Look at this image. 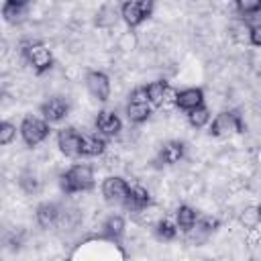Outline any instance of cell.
<instances>
[{
    "instance_id": "obj_19",
    "label": "cell",
    "mask_w": 261,
    "mask_h": 261,
    "mask_svg": "<svg viewBox=\"0 0 261 261\" xmlns=\"http://www.w3.org/2000/svg\"><path fill=\"white\" fill-rule=\"evenodd\" d=\"M102 228H104V237H106V239L118 241V239L124 234V218L118 216V214H114V216H110V218L104 222Z\"/></svg>"
},
{
    "instance_id": "obj_20",
    "label": "cell",
    "mask_w": 261,
    "mask_h": 261,
    "mask_svg": "<svg viewBox=\"0 0 261 261\" xmlns=\"http://www.w3.org/2000/svg\"><path fill=\"white\" fill-rule=\"evenodd\" d=\"M126 116H128L130 122H137V124L139 122H145L151 116V106L149 104H133V102H128Z\"/></svg>"
},
{
    "instance_id": "obj_21",
    "label": "cell",
    "mask_w": 261,
    "mask_h": 261,
    "mask_svg": "<svg viewBox=\"0 0 261 261\" xmlns=\"http://www.w3.org/2000/svg\"><path fill=\"white\" fill-rule=\"evenodd\" d=\"M188 120H190V124H192V126L200 128V126H204V124L210 120V110H208L206 106H200V108H196V110L188 112Z\"/></svg>"
},
{
    "instance_id": "obj_29",
    "label": "cell",
    "mask_w": 261,
    "mask_h": 261,
    "mask_svg": "<svg viewBox=\"0 0 261 261\" xmlns=\"http://www.w3.org/2000/svg\"><path fill=\"white\" fill-rule=\"evenodd\" d=\"M257 212H259V218H261V204L257 206Z\"/></svg>"
},
{
    "instance_id": "obj_14",
    "label": "cell",
    "mask_w": 261,
    "mask_h": 261,
    "mask_svg": "<svg viewBox=\"0 0 261 261\" xmlns=\"http://www.w3.org/2000/svg\"><path fill=\"white\" fill-rule=\"evenodd\" d=\"M151 204V198H149V192L143 188V186H130L128 190V198L124 202L126 208H133V210H143Z\"/></svg>"
},
{
    "instance_id": "obj_8",
    "label": "cell",
    "mask_w": 261,
    "mask_h": 261,
    "mask_svg": "<svg viewBox=\"0 0 261 261\" xmlns=\"http://www.w3.org/2000/svg\"><path fill=\"white\" fill-rule=\"evenodd\" d=\"M86 88H88V92L96 98V100H108V96H110V80H108V75L106 73H102V71H90L88 75H86Z\"/></svg>"
},
{
    "instance_id": "obj_9",
    "label": "cell",
    "mask_w": 261,
    "mask_h": 261,
    "mask_svg": "<svg viewBox=\"0 0 261 261\" xmlns=\"http://www.w3.org/2000/svg\"><path fill=\"white\" fill-rule=\"evenodd\" d=\"M175 104L186 110V112H192L200 106H204V92L200 88H186V90H179L177 96H175Z\"/></svg>"
},
{
    "instance_id": "obj_17",
    "label": "cell",
    "mask_w": 261,
    "mask_h": 261,
    "mask_svg": "<svg viewBox=\"0 0 261 261\" xmlns=\"http://www.w3.org/2000/svg\"><path fill=\"white\" fill-rule=\"evenodd\" d=\"M27 2H22V0H8V2H4L2 4V16H4V20L6 22H16V20H20L22 16H24V12H27Z\"/></svg>"
},
{
    "instance_id": "obj_22",
    "label": "cell",
    "mask_w": 261,
    "mask_h": 261,
    "mask_svg": "<svg viewBox=\"0 0 261 261\" xmlns=\"http://www.w3.org/2000/svg\"><path fill=\"white\" fill-rule=\"evenodd\" d=\"M234 6L241 16H253V14L261 12V0H239Z\"/></svg>"
},
{
    "instance_id": "obj_3",
    "label": "cell",
    "mask_w": 261,
    "mask_h": 261,
    "mask_svg": "<svg viewBox=\"0 0 261 261\" xmlns=\"http://www.w3.org/2000/svg\"><path fill=\"white\" fill-rule=\"evenodd\" d=\"M22 55L35 67L37 73H43L53 65V55H51L49 47L43 45V43H24L22 45Z\"/></svg>"
},
{
    "instance_id": "obj_4",
    "label": "cell",
    "mask_w": 261,
    "mask_h": 261,
    "mask_svg": "<svg viewBox=\"0 0 261 261\" xmlns=\"http://www.w3.org/2000/svg\"><path fill=\"white\" fill-rule=\"evenodd\" d=\"M153 12V2L151 0H133L124 2L120 6V16L128 27H139L143 20H147Z\"/></svg>"
},
{
    "instance_id": "obj_6",
    "label": "cell",
    "mask_w": 261,
    "mask_h": 261,
    "mask_svg": "<svg viewBox=\"0 0 261 261\" xmlns=\"http://www.w3.org/2000/svg\"><path fill=\"white\" fill-rule=\"evenodd\" d=\"M82 143H84V137L71 126L61 128L57 135V145H59L61 153L67 157H80L82 155Z\"/></svg>"
},
{
    "instance_id": "obj_5",
    "label": "cell",
    "mask_w": 261,
    "mask_h": 261,
    "mask_svg": "<svg viewBox=\"0 0 261 261\" xmlns=\"http://www.w3.org/2000/svg\"><path fill=\"white\" fill-rule=\"evenodd\" d=\"M232 130H239V133L245 130V124L237 112H220L210 124V135L214 137H224Z\"/></svg>"
},
{
    "instance_id": "obj_13",
    "label": "cell",
    "mask_w": 261,
    "mask_h": 261,
    "mask_svg": "<svg viewBox=\"0 0 261 261\" xmlns=\"http://www.w3.org/2000/svg\"><path fill=\"white\" fill-rule=\"evenodd\" d=\"M147 96H149V104L161 106V104L167 100V96H175V94L169 90L167 82L159 80V82H151V84L147 86Z\"/></svg>"
},
{
    "instance_id": "obj_26",
    "label": "cell",
    "mask_w": 261,
    "mask_h": 261,
    "mask_svg": "<svg viewBox=\"0 0 261 261\" xmlns=\"http://www.w3.org/2000/svg\"><path fill=\"white\" fill-rule=\"evenodd\" d=\"M241 220H243V224L249 226V228H253V226H257V222H261L257 208H247V210L241 214Z\"/></svg>"
},
{
    "instance_id": "obj_7",
    "label": "cell",
    "mask_w": 261,
    "mask_h": 261,
    "mask_svg": "<svg viewBox=\"0 0 261 261\" xmlns=\"http://www.w3.org/2000/svg\"><path fill=\"white\" fill-rule=\"evenodd\" d=\"M128 190H130V186L122 177H118V175H110V177H106L102 181V194H104V198L108 202L124 204L126 198H128Z\"/></svg>"
},
{
    "instance_id": "obj_27",
    "label": "cell",
    "mask_w": 261,
    "mask_h": 261,
    "mask_svg": "<svg viewBox=\"0 0 261 261\" xmlns=\"http://www.w3.org/2000/svg\"><path fill=\"white\" fill-rule=\"evenodd\" d=\"M128 102L133 104H149V96H147V86H139L130 92V98Z\"/></svg>"
},
{
    "instance_id": "obj_1",
    "label": "cell",
    "mask_w": 261,
    "mask_h": 261,
    "mask_svg": "<svg viewBox=\"0 0 261 261\" xmlns=\"http://www.w3.org/2000/svg\"><path fill=\"white\" fill-rule=\"evenodd\" d=\"M61 188L67 194L92 190L94 188V171H92V167L86 165V163H77V165L69 167L61 175Z\"/></svg>"
},
{
    "instance_id": "obj_28",
    "label": "cell",
    "mask_w": 261,
    "mask_h": 261,
    "mask_svg": "<svg viewBox=\"0 0 261 261\" xmlns=\"http://www.w3.org/2000/svg\"><path fill=\"white\" fill-rule=\"evenodd\" d=\"M249 41L257 47H261V24H255L251 27V35H249Z\"/></svg>"
},
{
    "instance_id": "obj_23",
    "label": "cell",
    "mask_w": 261,
    "mask_h": 261,
    "mask_svg": "<svg viewBox=\"0 0 261 261\" xmlns=\"http://www.w3.org/2000/svg\"><path fill=\"white\" fill-rule=\"evenodd\" d=\"M175 234H177L175 224H171V222L165 220V218L157 222V237H159V239H163V241H171V239H175Z\"/></svg>"
},
{
    "instance_id": "obj_2",
    "label": "cell",
    "mask_w": 261,
    "mask_h": 261,
    "mask_svg": "<svg viewBox=\"0 0 261 261\" xmlns=\"http://www.w3.org/2000/svg\"><path fill=\"white\" fill-rule=\"evenodd\" d=\"M20 135L29 147H35L49 137V122L45 118L24 116L20 122Z\"/></svg>"
},
{
    "instance_id": "obj_25",
    "label": "cell",
    "mask_w": 261,
    "mask_h": 261,
    "mask_svg": "<svg viewBox=\"0 0 261 261\" xmlns=\"http://www.w3.org/2000/svg\"><path fill=\"white\" fill-rule=\"evenodd\" d=\"M14 137H16V126H14L12 122L4 120V122L0 124V143H2V145H10Z\"/></svg>"
},
{
    "instance_id": "obj_16",
    "label": "cell",
    "mask_w": 261,
    "mask_h": 261,
    "mask_svg": "<svg viewBox=\"0 0 261 261\" xmlns=\"http://www.w3.org/2000/svg\"><path fill=\"white\" fill-rule=\"evenodd\" d=\"M175 220H177V226H179L181 230L190 232V230L198 224V212H196L192 206L184 204V206L177 208V212H175Z\"/></svg>"
},
{
    "instance_id": "obj_24",
    "label": "cell",
    "mask_w": 261,
    "mask_h": 261,
    "mask_svg": "<svg viewBox=\"0 0 261 261\" xmlns=\"http://www.w3.org/2000/svg\"><path fill=\"white\" fill-rule=\"evenodd\" d=\"M114 20H116V8L110 6V4L102 6V10L98 12V24L100 27H110Z\"/></svg>"
},
{
    "instance_id": "obj_18",
    "label": "cell",
    "mask_w": 261,
    "mask_h": 261,
    "mask_svg": "<svg viewBox=\"0 0 261 261\" xmlns=\"http://www.w3.org/2000/svg\"><path fill=\"white\" fill-rule=\"evenodd\" d=\"M106 149V141L98 135H86L84 137V143H82V155L86 157H96V155H102Z\"/></svg>"
},
{
    "instance_id": "obj_12",
    "label": "cell",
    "mask_w": 261,
    "mask_h": 261,
    "mask_svg": "<svg viewBox=\"0 0 261 261\" xmlns=\"http://www.w3.org/2000/svg\"><path fill=\"white\" fill-rule=\"evenodd\" d=\"M35 218H37L39 226L49 228V226H53V224L57 222V218H59V208H57L53 202H43V204L37 206Z\"/></svg>"
},
{
    "instance_id": "obj_11",
    "label": "cell",
    "mask_w": 261,
    "mask_h": 261,
    "mask_svg": "<svg viewBox=\"0 0 261 261\" xmlns=\"http://www.w3.org/2000/svg\"><path fill=\"white\" fill-rule=\"evenodd\" d=\"M96 128L104 135V137H116L122 128V122L120 118L110 112V110H100L98 116H96Z\"/></svg>"
},
{
    "instance_id": "obj_15",
    "label": "cell",
    "mask_w": 261,
    "mask_h": 261,
    "mask_svg": "<svg viewBox=\"0 0 261 261\" xmlns=\"http://www.w3.org/2000/svg\"><path fill=\"white\" fill-rule=\"evenodd\" d=\"M159 157H161V161L167 163V165L177 163V161L184 157V143H179V141H167V143L161 147Z\"/></svg>"
},
{
    "instance_id": "obj_10",
    "label": "cell",
    "mask_w": 261,
    "mask_h": 261,
    "mask_svg": "<svg viewBox=\"0 0 261 261\" xmlns=\"http://www.w3.org/2000/svg\"><path fill=\"white\" fill-rule=\"evenodd\" d=\"M69 112V106L61 98H49L45 104H41V114L47 122H59Z\"/></svg>"
}]
</instances>
